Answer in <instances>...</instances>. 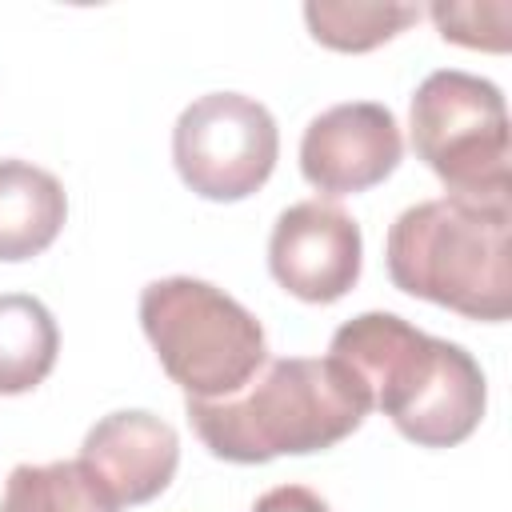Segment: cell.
I'll use <instances>...</instances> for the list:
<instances>
[{
  "instance_id": "7a4b0ae2",
  "label": "cell",
  "mask_w": 512,
  "mask_h": 512,
  "mask_svg": "<svg viewBox=\"0 0 512 512\" xmlns=\"http://www.w3.org/2000/svg\"><path fill=\"white\" fill-rule=\"evenodd\" d=\"M368 412L364 388L332 356H284L224 400H188L196 436L228 464L324 452L352 436Z\"/></svg>"
},
{
  "instance_id": "ba28073f",
  "label": "cell",
  "mask_w": 512,
  "mask_h": 512,
  "mask_svg": "<svg viewBox=\"0 0 512 512\" xmlns=\"http://www.w3.org/2000/svg\"><path fill=\"white\" fill-rule=\"evenodd\" d=\"M404 156L400 124L384 104L352 100L320 112L300 140V172L324 196H356L384 184Z\"/></svg>"
},
{
  "instance_id": "8992f818",
  "label": "cell",
  "mask_w": 512,
  "mask_h": 512,
  "mask_svg": "<svg viewBox=\"0 0 512 512\" xmlns=\"http://www.w3.org/2000/svg\"><path fill=\"white\" fill-rule=\"evenodd\" d=\"M280 132L272 112L244 92H208L192 100L172 128V164L204 200H244L272 176Z\"/></svg>"
},
{
  "instance_id": "277c9868",
  "label": "cell",
  "mask_w": 512,
  "mask_h": 512,
  "mask_svg": "<svg viewBox=\"0 0 512 512\" xmlns=\"http://www.w3.org/2000/svg\"><path fill=\"white\" fill-rule=\"evenodd\" d=\"M140 328L160 368L188 400H224L268 360L260 320L208 280H152L140 292Z\"/></svg>"
},
{
  "instance_id": "8fae6325",
  "label": "cell",
  "mask_w": 512,
  "mask_h": 512,
  "mask_svg": "<svg viewBox=\"0 0 512 512\" xmlns=\"http://www.w3.org/2000/svg\"><path fill=\"white\" fill-rule=\"evenodd\" d=\"M60 332L52 312L24 292L0 296V396H20L44 384L56 368Z\"/></svg>"
},
{
  "instance_id": "3957f363",
  "label": "cell",
  "mask_w": 512,
  "mask_h": 512,
  "mask_svg": "<svg viewBox=\"0 0 512 512\" xmlns=\"http://www.w3.org/2000/svg\"><path fill=\"white\" fill-rule=\"evenodd\" d=\"M508 200L440 196L412 204L388 228V276L400 292L452 308L468 320H508Z\"/></svg>"
},
{
  "instance_id": "5bb4252c",
  "label": "cell",
  "mask_w": 512,
  "mask_h": 512,
  "mask_svg": "<svg viewBox=\"0 0 512 512\" xmlns=\"http://www.w3.org/2000/svg\"><path fill=\"white\" fill-rule=\"evenodd\" d=\"M432 20H436L440 36L452 40V44L484 48V52H504V48H508V20H512L508 0L432 4Z\"/></svg>"
},
{
  "instance_id": "30bf717a",
  "label": "cell",
  "mask_w": 512,
  "mask_h": 512,
  "mask_svg": "<svg viewBox=\"0 0 512 512\" xmlns=\"http://www.w3.org/2000/svg\"><path fill=\"white\" fill-rule=\"evenodd\" d=\"M68 220L64 184L28 164V160H0V260H32L40 256Z\"/></svg>"
},
{
  "instance_id": "6da1fadb",
  "label": "cell",
  "mask_w": 512,
  "mask_h": 512,
  "mask_svg": "<svg viewBox=\"0 0 512 512\" xmlns=\"http://www.w3.org/2000/svg\"><path fill=\"white\" fill-rule=\"evenodd\" d=\"M328 356L364 388L396 432L420 448L468 440L488 408V384L472 352L436 340L396 312H360L336 328Z\"/></svg>"
},
{
  "instance_id": "9c48e42d",
  "label": "cell",
  "mask_w": 512,
  "mask_h": 512,
  "mask_svg": "<svg viewBox=\"0 0 512 512\" xmlns=\"http://www.w3.org/2000/svg\"><path fill=\"white\" fill-rule=\"evenodd\" d=\"M80 464L104 484L116 504H148L176 476L180 436L168 420L144 408L108 412L88 428Z\"/></svg>"
},
{
  "instance_id": "5b68a950",
  "label": "cell",
  "mask_w": 512,
  "mask_h": 512,
  "mask_svg": "<svg viewBox=\"0 0 512 512\" xmlns=\"http://www.w3.org/2000/svg\"><path fill=\"white\" fill-rule=\"evenodd\" d=\"M412 148L448 196L508 200V112L492 80L440 68L412 96Z\"/></svg>"
},
{
  "instance_id": "9a60e30c",
  "label": "cell",
  "mask_w": 512,
  "mask_h": 512,
  "mask_svg": "<svg viewBox=\"0 0 512 512\" xmlns=\"http://www.w3.org/2000/svg\"><path fill=\"white\" fill-rule=\"evenodd\" d=\"M252 512H328V504L304 484H280V488L264 492L252 504Z\"/></svg>"
},
{
  "instance_id": "7c38bea8",
  "label": "cell",
  "mask_w": 512,
  "mask_h": 512,
  "mask_svg": "<svg viewBox=\"0 0 512 512\" xmlns=\"http://www.w3.org/2000/svg\"><path fill=\"white\" fill-rule=\"evenodd\" d=\"M120 504L80 460L16 464L4 484L0 512H116Z\"/></svg>"
},
{
  "instance_id": "52a82bcc",
  "label": "cell",
  "mask_w": 512,
  "mask_h": 512,
  "mask_svg": "<svg viewBox=\"0 0 512 512\" xmlns=\"http://www.w3.org/2000/svg\"><path fill=\"white\" fill-rule=\"evenodd\" d=\"M360 264L364 236L344 208L328 200H300L276 216L268 236V272L288 296L304 304H332L352 292Z\"/></svg>"
},
{
  "instance_id": "4fadbf2b",
  "label": "cell",
  "mask_w": 512,
  "mask_h": 512,
  "mask_svg": "<svg viewBox=\"0 0 512 512\" xmlns=\"http://www.w3.org/2000/svg\"><path fill=\"white\" fill-rule=\"evenodd\" d=\"M420 20L416 4H380V0H308L304 24L316 44L332 52H372Z\"/></svg>"
}]
</instances>
